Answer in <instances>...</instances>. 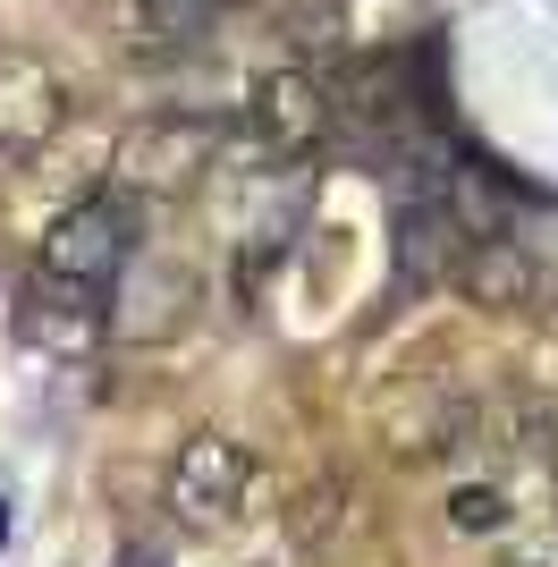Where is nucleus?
Returning <instances> with one entry per match:
<instances>
[{
    "mask_svg": "<svg viewBox=\"0 0 558 567\" xmlns=\"http://www.w3.org/2000/svg\"><path fill=\"white\" fill-rule=\"evenodd\" d=\"M220 153H229V118H211V111H153V118H136V127L118 136L111 187L136 195V204H178V195H195L211 169H220Z\"/></svg>",
    "mask_w": 558,
    "mask_h": 567,
    "instance_id": "f257e3e1",
    "label": "nucleus"
},
{
    "mask_svg": "<svg viewBox=\"0 0 558 567\" xmlns=\"http://www.w3.org/2000/svg\"><path fill=\"white\" fill-rule=\"evenodd\" d=\"M162 508H169L178 534H195V543L237 534L246 508H255V457L237 450L229 432H186L178 457H169V474H162Z\"/></svg>",
    "mask_w": 558,
    "mask_h": 567,
    "instance_id": "f03ea898",
    "label": "nucleus"
},
{
    "mask_svg": "<svg viewBox=\"0 0 558 567\" xmlns=\"http://www.w3.org/2000/svg\"><path fill=\"white\" fill-rule=\"evenodd\" d=\"M136 195H85V204H69V213L43 229V271H60V280H85V288H118L127 280V262H136Z\"/></svg>",
    "mask_w": 558,
    "mask_h": 567,
    "instance_id": "7ed1b4c3",
    "label": "nucleus"
},
{
    "mask_svg": "<svg viewBox=\"0 0 558 567\" xmlns=\"http://www.w3.org/2000/svg\"><path fill=\"white\" fill-rule=\"evenodd\" d=\"M474 415H483L474 381H457V373H415L390 406H381V450H390L397 466L465 457V441H474Z\"/></svg>",
    "mask_w": 558,
    "mask_h": 567,
    "instance_id": "20e7f679",
    "label": "nucleus"
},
{
    "mask_svg": "<svg viewBox=\"0 0 558 567\" xmlns=\"http://www.w3.org/2000/svg\"><path fill=\"white\" fill-rule=\"evenodd\" d=\"M322 118H330V102H322V85H313V69L279 60V69H255L237 127L255 144V162H304V153L322 144Z\"/></svg>",
    "mask_w": 558,
    "mask_h": 567,
    "instance_id": "39448f33",
    "label": "nucleus"
},
{
    "mask_svg": "<svg viewBox=\"0 0 558 567\" xmlns=\"http://www.w3.org/2000/svg\"><path fill=\"white\" fill-rule=\"evenodd\" d=\"M18 331L34 339L43 355H93L102 339L118 331L111 313V288H85V280H60L34 262V280L18 288Z\"/></svg>",
    "mask_w": 558,
    "mask_h": 567,
    "instance_id": "423d86ee",
    "label": "nucleus"
},
{
    "mask_svg": "<svg viewBox=\"0 0 558 567\" xmlns=\"http://www.w3.org/2000/svg\"><path fill=\"white\" fill-rule=\"evenodd\" d=\"M60 127H69V85H60V69L25 43H0V153L25 162V153H43Z\"/></svg>",
    "mask_w": 558,
    "mask_h": 567,
    "instance_id": "0eeeda50",
    "label": "nucleus"
},
{
    "mask_svg": "<svg viewBox=\"0 0 558 567\" xmlns=\"http://www.w3.org/2000/svg\"><path fill=\"white\" fill-rule=\"evenodd\" d=\"M304 204H313V178H304V162H262L246 169V204H237V246L255 262H271L288 237L304 229Z\"/></svg>",
    "mask_w": 558,
    "mask_h": 567,
    "instance_id": "6e6552de",
    "label": "nucleus"
},
{
    "mask_svg": "<svg viewBox=\"0 0 558 567\" xmlns=\"http://www.w3.org/2000/svg\"><path fill=\"white\" fill-rule=\"evenodd\" d=\"M457 288L474 306H490V313H534L541 306V262H534V246L483 229V237L457 246Z\"/></svg>",
    "mask_w": 558,
    "mask_h": 567,
    "instance_id": "1a4fd4ad",
    "label": "nucleus"
},
{
    "mask_svg": "<svg viewBox=\"0 0 558 567\" xmlns=\"http://www.w3.org/2000/svg\"><path fill=\"white\" fill-rule=\"evenodd\" d=\"M220 34V0H118V51L127 60H186Z\"/></svg>",
    "mask_w": 558,
    "mask_h": 567,
    "instance_id": "9d476101",
    "label": "nucleus"
},
{
    "mask_svg": "<svg viewBox=\"0 0 558 567\" xmlns=\"http://www.w3.org/2000/svg\"><path fill=\"white\" fill-rule=\"evenodd\" d=\"M516 517H525V483L499 474V466L457 474L448 499H441V525H448V534H465V543H490V534H508Z\"/></svg>",
    "mask_w": 558,
    "mask_h": 567,
    "instance_id": "9b49d317",
    "label": "nucleus"
},
{
    "mask_svg": "<svg viewBox=\"0 0 558 567\" xmlns=\"http://www.w3.org/2000/svg\"><path fill=\"white\" fill-rule=\"evenodd\" d=\"M178 288H186V271H162V262L136 255V262H127V306H111V313H118L136 339H153V331H169V322H178V306H169Z\"/></svg>",
    "mask_w": 558,
    "mask_h": 567,
    "instance_id": "f8f14e48",
    "label": "nucleus"
},
{
    "mask_svg": "<svg viewBox=\"0 0 558 567\" xmlns=\"http://www.w3.org/2000/svg\"><path fill=\"white\" fill-rule=\"evenodd\" d=\"M499 567H558V517H550V525H534V534H525V543H516Z\"/></svg>",
    "mask_w": 558,
    "mask_h": 567,
    "instance_id": "ddd939ff",
    "label": "nucleus"
},
{
    "mask_svg": "<svg viewBox=\"0 0 558 567\" xmlns=\"http://www.w3.org/2000/svg\"><path fill=\"white\" fill-rule=\"evenodd\" d=\"M541 499L558 508V432H550V457H541Z\"/></svg>",
    "mask_w": 558,
    "mask_h": 567,
    "instance_id": "4468645a",
    "label": "nucleus"
},
{
    "mask_svg": "<svg viewBox=\"0 0 558 567\" xmlns=\"http://www.w3.org/2000/svg\"><path fill=\"white\" fill-rule=\"evenodd\" d=\"M118 567H169V559H162V550H127Z\"/></svg>",
    "mask_w": 558,
    "mask_h": 567,
    "instance_id": "2eb2a0df",
    "label": "nucleus"
},
{
    "mask_svg": "<svg viewBox=\"0 0 558 567\" xmlns=\"http://www.w3.org/2000/svg\"><path fill=\"white\" fill-rule=\"evenodd\" d=\"M237 567H288V559H237Z\"/></svg>",
    "mask_w": 558,
    "mask_h": 567,
    "instance_id": "dca6fc26",
    "label": "nucleus"
}]
</instances>
